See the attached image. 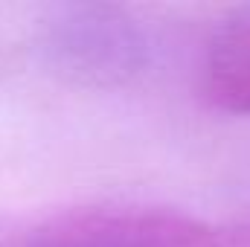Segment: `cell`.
I'll use <instances>...</instances> for the list:
<instances>
[{
	"label": "cell",
	"mask_w": 250,
	"mask_h": 247,
	"mask_svg": "<svg viewBox=\"0 0 250 247\" xmlns=\"http://www.w3.org/2000/svg\"><path fill=\"white\" fill-rule=\"evenodd\" d=\"M15 247H250V224L146 204H93L15 221Z\"/></svg>",
	"instance_id": "cell-1"
},
{
	"label": "cell",
	"mask_w": 250,
	"mask_h": 247,
	"mask_svg": "<svg viewBox=\"0 0 250 247\" xmlns=\"http://www.w3.org/2000/svg\"><path fill=\"white\" fill-rule=\"evenodd\" d=\"M0 247H15V221L0 218Z\"/></svg>",
	"instance_id": "cell-4"
},
{
	"label": "cell",
	"mask_w": 250,
	"mask_h": 247,
	"mask_svg": "<svg viewBox=\"0 0 250 247\" xmlns=\"http://www.w3.org/2000/svg\"><path fill=\"white\" fill-rule=\"evenodd\" d=\"M204 96L227 114H250V9L227 18L204 56Z\"/></svg>",
	"instance_id": "cell-3"
},
{
	"label": "cell",
	"mask_w": 250,
	"mask_h": 247,
	"mask_svg": "<svg viewBox=\"0 0 250 247\" xmlns=\"http://www.w3.org/2000/svg\"><path fill=\"white\" fill-rule=\"evenodd\" d=\"M44 50L59 73L87 84H123L146 64L134 21L111 6H67L47 23Z\"/></svg>",
	"instance_id": "cell-2"
}]
</instances>
